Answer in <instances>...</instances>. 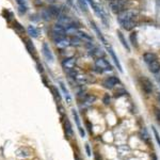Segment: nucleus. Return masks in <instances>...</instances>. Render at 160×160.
I'll return each mask as SVG.
<instances>
[{"instance_id": "0eeeda50", "label": "nucleus", "mask_w": 160, "mask_h": 160, "mask_svg": "<svg viewBox=\"0 0 160 160\" xmlns=\"http://www.w3.org/2000/svg\"><path fill=\"white\" fill-rule=\"evenodd\" d=\"M52 34H53V35L65 36V34H66L65 27L61 24H56L53 27H52Z\"/></svg>"}, {"instance_id": "20e7f679", "label": "nucleus", "mask_w": 160, "mask_h": 160, "mask_svg": "<svg viewBox=\"0 0 160 160\" xmlns=\"http://www.w3.org/2000/svg\"><path fill=\"white\" fill-rule=\"evenodd\" d=\"M120 82V80H119V78L115 76H110L108 77L107 79L104 80V82H103V85H104L106 89H109V90H111V89H113L114 87H115L116 84Z\"/></svg>"}, {"instance_id": "412c9836", "label": "nucleus", "mask_w": 160, "mask_h": 160, "mask_svg": "<svg viewBox=\"0 0 160 160\" xmlns=\"http://www.w3.org/2000/svg\"><path fill=\"white\" fill-rule=\"evenodd\" d=\"M129 40H130V43L133 47L138 48V39H137V33L136 32H131L130 35H129Z\"/></svg>"}, {"instance_id": "a211bd4d", "label": "nucleus", "mask_w": 160, "mask_h": 160, "mask_svg": "<svg viewBox=\"0 0 160 160\" xmlns=\"http://www.w3.org/2000/svg\"><path fill=\"white\" fill-rule=\"evenodd\" d=\"M75 80H76L77 83H79L80 85H84V84L88 82V77L84 76V75H79V74H77L76 77H75Z\"/></svg>"}, {"instance_id": "72a5a7b5", "label": "nucleus", "mask_w": 160, "mask_h": 160, "mask_svg": "<svg viewBox=\"0 0 160 160\" xmlns=\"http://www.w3.org/2000/svg\"><path fill=\"white\" fill-rule=\"evenodd\" d=\"M152 128H153V131H154V135H155V138H156L157 143L160 145V137H159V135H158V131L156 130V128L155 127H152Z\"/></svg>"}, {"instance_id": "ea45409f", "label": "nucleus", "mask_w": 160, "mask_h": 160, "mask_svg": "<svg viewBox=\"0 0 160 160\" xmlns=\"http://www.w3.org/2000/svg\"><path fill=\"white\" fill-rule=\"evenodd\" d=\"M75 159H76V160H81V159H80V157L78 156L77 154H75Z\"/></svg>"}, {"instance_id": "423d86ee", "label": "nucleus", "mask_w": 160, "mask_h": 160, "mask_svg": "<svg viewBox=\"0 0 160 160\" xmlns=\"http://www.w3.org/2000/svg\"><path fill=\"white\" fill-rule=\"evenodd\" d=\"M75 64H76V59L75 58H66L62 62V66H63V68L66 72H68L71 69H74Z\"/></svg>"}, {"instance_id": "dca6fc26", "label": "nucleus", "mask_w": 160, "mask_h": 160, "mask_svg": "<svg viewBox=\"0 0 160 160\" xmlns=\"http://www.w3.org/2000/svg\"><path fill=\"white\" fill-rule=\"evenodd\" d=\"M90 24H91V26H92V28L94 29V31H95L96 33H97V36H98L100 40L103 41V43H104V44L106 45V46H107V45H108V43H107V41H106V39L104 37V35L101 34V32L99 31V29L97 28V26L95 25V23H93V21H90Z\"/></svg>"}, {"instance_id": "2f4dec72", "label": "nucleus", "mask_w": 160, "mask_h": 160, "mask_svg": "<svg viewBox=\"0 0 160 160\" xmlns=\"http://www.w3.org/2000/svg\"><path fill=\"white\" fill-rule=\"evenodd\" d=\"M103 103H104L106 106L110 105V103H111V98H110L109 94H105V95H104V98H103Z\"/></svg>"}, {"instance_id": "4468645a", "label": "nucleus", "mask_w": 160, "mask_h": 160, "mask_svg": "<svg viewBox=\"0 0 160 160\" xmlns=\"http://www.w3.org/2000/svg\"><path fill=\"white\" fill-rule=\"evenodd\" d=\"M143 60L145 63L149 64L154 60H157V56L154 53V52H145V53L143 55Z\"/></svg>"}, {"instance_id": "4be33fe9", "label": "nucleus", "mask_w": 160, "mask_h": 160, "mask_svg": "<svg viewBox=\"0 0 160 160\" xmlns=\"http://www.w3.org/2000/svg\"><path fill=\"white\" fill-rule=\"evenodd\" d=\"M78 35H79L80 39H82L83 41H87V42H89V43H92L93 42V37L92 36H90L89 34H87V33H83V32L79 31L78 32Z\"/></svg>"}, {"instance_id": "f704fd0d", "label": "nucleus", "mask_w": 160, "mask_h": 160, "mask_svg": "<svg viewBox=\"0 0 160 160\" xmlns=\"http://www.w3.org/2000/svg\"><path fill=\"white\" fill-rule=\"evenodd\" d=\"M18 11L20 14H25L27 12V7L26 5H18Z\"/></svg>"}, {"instance_id": "7ed1b4c3", "label": "nucleus", "mask_w": 160, "mask_h": 160, "mask_svg": "<svg viewBox=\"0 0 160 160\" xmlns=\"http://www.w3.org/2000/svg\"><path fill=\"white\" fill-rule=\"evenodd\" d=\"M95 65L96 68H100L103 72L104 71H112V66L105 58H98L95 61Z\"/></svg>"}, {"instance_id": "ddd939ff", "label": "nucleus", "mask_w": 160, "mask_h": 160, "mask_svg": "<svg viewBox=\"0 0 160 160\" xmlns=\"http://www.w3.org/2000/svg\"><path fill=\"white\" fill-rule=\"evenodd\" d=\"M148 69L153 74H157L160 71V63L157 60H154L153 62L148 64Z\"/></svg>"}, {"instance_id": "9b49d317", "label": "nucleus", "mask_w": 160, "mask_h": 160, "mask_svg": "<svg viewBox=\"0 0 160 160\" xmlns=\"http://www.w3.org/2000/svg\"><path fill=\"white\" fill-rule=\"evenodd\" d=\"M116 34H117V37H119V40H120L121 44L123 45V47L127 50V52H130V46H129V44L127 43V41H126V39H125L124 34H123V32L121 31V30H117V32H116Z\"/></svg>"}, {"instance_id": "bb28decb", "label": "nucleus", "mask_w": 160, "mask_h": 160, "mask_svg": "<svg viewBox=\"0 0 160 160\" xmlns=\"http://www.w3.org/2000/svg\"><path fill=\"white\" fill-rule=\"evenodd\" d=\"M140 136H141V139H142L144 142H148V141H149V136H148V133L146 132L145 129H142V130H141Z\"/></svg>"}, {"instance_id": "9d476101", "label": "nucleus", "mask_w": 160, "mask_h": 160, "mask_svg": "<svg viewBox=\"0 0 160 160\" xmlns=\"http://www.w3.org/2000/svg\"><path fill=\"white\" fill-rule=\"evenodd\" d=\"M120 24H121V26H122V28L125 29L126 31H131V30H133L135 27H136V23H135L133 19L123 20V21H121Z\"/></svg>"}, {"instance_id": "f3484780", "label": "nucleus", "mask_w": 160, "mask_h": 160, "mask_svg": "<svg viewBox=\"0 0 160 160\" xmlns=\"http://www.w3.org/2000/svg\"><path fill=\"white\" fill-rule=\"evenodd\" d=\"M59 84H60L61 90L63 91L64 96H65V99H66V101H67V104H71V101H72V98H71V96H69V93H68L67 89L65 88V84H64L62 81H59Z\"/></svg>"}, {"instance_id": "5701e85b", "label": "nucleus", "mask_w": 160, "mask_h": 160, "mask_svg": "<svg viewBox=\"0 0 160 160\" xmlns=\"http://www.w3.org/2000/svg\"><path fill=\"white\" fill-rule=\"evenodd\" d=\"M41 17H42L44 20H46V21H48V20H50L52 18L51 15H50V13H49V11H48L47 9H45V10L42 11V13H41Z\"/></svg>"}, {"instance_id": "f257e3e1", "label": "nucleus", "mask_w": 160, "mask_h": 160, "mask_svg": "<svg viewBox=\"0 0 160 160\" xmlns=\"http://www.w3.org/2000/svg\"><path fill=\"white\" fill-rule=\"evenodd\" d=\"M110 5H111L112 12L119 15L120 13L125 11L124 9V1L123 0H110Z\"/></svg>"}, {"instance_id": "cd10ccee", "label": "nucleus", "mask_w": 160, "mask_h": 160, "mask_svg": "<svg viewBox=\"0 0 160 160\" xmlns=\"http://www.w3.org/2000/svg\"><path fill=\"white\" fill-rule=\"evenodd\" d=\"M26 46H27V48H28V50L30 53H34L35 52V49H34V47H33V45L31 44V42L29 40H26Z\"/></svg>"}, {"instance_id": "7c9ffc66", "label": "nucleus", "mask_w": 160, "mask_h": 160, "mask_svg": "<svg viewBox=\"0 0 160 160\" xmlns=\"http://www.w3.org/2000/svg\"><path fill=\"white\" fill-rule=\"evenodd\" d=\"M52 93H53V96H55V98H56L58 101H60L61 100V96H60V92L57 90L56 88H52Z\"/></svg>"}, {"instance_id": "58836bf2", "label": "nucleus", "mask_w": 160, "mask_h": 160, "mask_svg": "<svg viewBox=\"0 0 160 160\" xmlns=\"http://www.w3.org/2000/svg\"><path fill=\"white\" fill-rule=\"evenodd\" d=\"M37 67H39V72H41V73L43 72V66H42V64H40V63L37 64Z\"/></svg>"}, {"instance_id": "aec40b11", "label": "nucleus", "mask_w": 160, "mask_h": 160, "mask_svg": "<svg viewBox=\"0 0 160 160\" xmlns=\"http://www.w3.org/2000/svg\"><path fill=\"white\" fill-rule=\"evenodd\" d=\"M27 32L31 37H37L39 36V31L36 30V28L34 26H28L27 28Z\"/></svg>"}, {"instance_id": "e433bc0d", "label": "nucleus", "mask_w": 160, "mask_h": 160, "mask_svg": "<svg viewBox=\"0 0 160 160\" xmlns=\"http://www.w3.org/2000/svg\"><path fill=\"white\" fill-rule=\"evenodd\" d=\"M78 130H79V132H80V136L83 138L84 137V130L82 129V127H78Z\"/></svg>"}, {"instance_id": "2eb2a0df", "label": "nucleus", "mask_w": 160, "mask_h": 160, "mask_svg": "<svg viewBox=\"0 0 160 160\" xmlns=\"http://www.w3.org/2000/svg\"><path fill=\"white\" fill-rule=\"evenodd\" d=\"M56 45H57V47H59V48H66L71 45V42H69V40H67V39L64 36V37L60 39L58 42H56Z\"/></svg>"}, {"instance_id": "c85d7f7f", "label": "nucleus", "mask_w": 160, "mask_h": 160, "mask_svg": "<svg viewBox=\"0 0 160 160\" xmlns=\"http://www.w3.org/2000/svg\"><path fill=\"white\" fill-rule=\"evenodd\" d=\"M125 94H127V91H126L124 88L117 89V91L115 92V96H116V97H121V96H124Z\"/></svg>"}, {"instance_id": "6ab92c4d", "label": "nucleus", "mask_w": 160, "mask_h": 160, "mask_svg": "<svg viewBox=\"0 0 160 160\" xmlns=\"http://www.w3.org/2000/svg\"><path fill=\"white\" fill-rule=\"evenodd\" d=\"M83 100L84 103L87 105H92L93 103H95L96 100V96L95 95H92V94H85L83 97Z\"/></svg>"}, {"instance_id": "c756f323", "label": "nucleus", "mask_w": 160, "mask_h": 160, "mask_svg": "<svg viewBox=\"0 0 160 160\" xmlns=\"http://www.w3.org/2000/svg\"><path fill=\"white\" fill-rule=\"evenodd\" d=\"M73 115H74V117H75V121H76V124L78 127H81V125H80V120H79V115H78V113H77V111L75 110V109H73Z\"/></svg>"}, {"instance_id": "39448f33", "label": "nucleus", "mask_w": 160, "mask_h": 160, "mask_svg": "<svg viewBox=\"0 0 160 160\" xmlns=\"http://www.w3.org/2000/svg\"><path fill=\"white\" fill-rule=\"evenodd\" d=\"M42 52H43V56L45 57V59L49 62H53V55H52L50 48L48 46L47 43H44L42 46Z\"/></svg>"}, {"instance_id": "b1692460", "label": "nucleus", "mask_w": 160, "mask_h": 160, "mask_svg": "<svg viewBox=\"0 0 160 160\" xmlns=\"http://www.w3.org/2000/svg\"><path fill=\"white\" fill-rule=\"evenodd\" d=\"M69 42H71V45H73V46H80L81 45V39H80L79 36L72 37L69 40Z\"/></svg>"}, {"instance_id": "393cba45", "label": "nucleus", "mask_w": 160, "mask_h": 160, "mask_svg": "<svg viewBox=\"0 0 160 160\" xmlns=\"http://www.w3.org/2000/svg\"><path fill=\"white\" fill-rule=\"evenodd\" d=\"M29 154L30 153H29V151L27 148H20V149L17 151V156L19 157H28Z\"/></svg>"}, {"instance_id": "473e14b6", "label": "nucleus", "mask_w": 160, "mask_h": 160, "mask_svg": "<svg viewBox=\"0 0 160 160\" xmlns=\"http://www.w3.org/2000/svg\"><path fill=\"white\" fill-rule=\"evenodd\" d=\"M154 114H155V117H156L157 122L160 124V109L159 108L154 109Z\"/></svg>"}, {"instance_id": "6e6552de", "label": "nucleus", "mask_w": 160, "mask_h": 160, "mask_svg": "<svg viewBox=\"0 0 160 160\" xmlns=\"http://www.w3.org/2000/svg\"><path fill=\"white\" fill-rule=\"evenodd\" d=\"M107 50L109 51V53H110V56H111V58L113 59V61H114V63H115V65H116V67H117V69H119V71H120L121 73H123V68H122V65H121V63H120V60H119V58L116 57L115 52H114V50L112 49L111 46H108V45H107Z\"/></svg>"}, {"instance_id": "f8f14e48", "label": "nucleus", "mask_w": 160, "mask_h": 160, "mask_svg": "<svg viewBox=\"0 0 160 160\" xmlns=\"http://www.w3.org/2000/svg\"><path fill=\"white\" fill-rule=\"evenodd\" d=\"M64 130H65V135L67 137L68 139H71L73 137V128H72V125L69 123V121L67 119H65L64 121Z\"/></svg>"}, {"instance_id": "c9c22d12", "label": "nucleus", "mask_w": 160, "mask_h": 160, "mask_svg": "<svg viewBox=\"0 0 160 160\" xmlns=\"http://www.w3.org/2000/svg\"><path fill=\"white\" fill-rule=\"evenodd\" d=\"M16 2L18 5H26V2H25V0H16Z\"/></svg>"}, {"instance_id": "a878e982", "label": "nucleus", "mask_w": 160, "mask_h": 160, "mask_svg": "<svg viewBox=\"0 0 160 160\" xmlns=\"http://www.w3.org/2000/svg\"><path fill=\"white\" fill-rule=\"evenodd\" d=\"M78 4L80 5V8L84 12H88V5H87V0H77Z\"/></svg>"}, {"instance_id": "4c0bfd02", "label": "nucleus", "mask_w": 160, "mask_h": 160, "mask_svg": "<svg viewBox=\"0 0 160 160\" xmlns=\"http://www.w3.org/2000/svg\"><path fill=\"white\" fill-rule=\"evenodd\" d=\"M85 149H87V153H88L89 156H91V151H90V146H89V144L85 145Z\"/></svg>"}, {"instance_id": "f03ea898", "label": "nucleus", "mask_w": 160, "mask_h": 160, "mask_svg": "<svg viewBox=\"0 0 160 160\" xmlns=\"http://www.w3.org/2000/svg\"><path fill=\"white\" fill-rule=\"evenodd\" d=\"M141 87H142V90L143 92L146 94V95H151L153 92V83L152 81L146 78V77H143L141 79Z\"/></svg>"}, {"instance_id": "a19ab883", "label": "nucleus", "mask_w": 160, "mask_h": 160, "mask_svg": "<svg viewBox=\"0 0 160 160\" xmlns=\"http://www.w3.org/2000/svg\"><path fill=\"white\" fill-rule=\"evenodd\" d=\"M95 158H96V160H99V155H98L97 153L95 154Z\"/></svg>"}, {"instance_id": "1a4fd4ad", "label": "nucleus", "mask_w": 160, "mask_h": 160, "mask_svg": "<svg viewBox=\"0 0 160 160\" xmlns=\"http://www.w3.org/2000/svg\"><path fill=\"white\" fill-rule=\"evenodd\" d=\"M49 13H50V15H51L52 18H59L61 15V9L56 5V4H50L47 9Z\"/></svg>"}]
</instances>
